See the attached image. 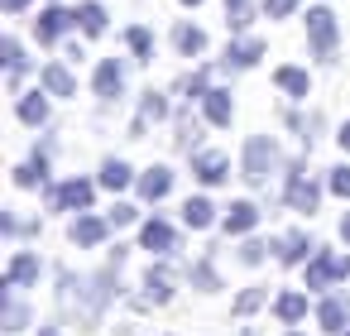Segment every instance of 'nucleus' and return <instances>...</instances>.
Listing matches in <instances>:
<instances>
[{
  "instance_id": "1",
  "label": "nucleus",
  "mask_w": 350,
  "mask_h": 336,
  "mask_svg": "<svg viewBox=\"0 0 350 336\" xmlns=\"http://www.w3.org/2000/svg\"><path fill=\"white\" fill-rule=\"evenodd\" d=\"M278 168V144L269 135H250L245 140V183H269V173Z\"/></svg>"
},
{
  "instance_id": "2",
  "label": "nucleus",
  "mask_w": 350,
  "mask_h": 336,
  "mask_svg": "<svg viewBox=\"0 0 350 336\" xmlns=\"http://www.w3.org/2000/svg\"><path fill=\"white\" fill-rule=\"evenodd\" d=\"M331 279H350V255L317 250V255L307 259V288H326Z\"/></svg>"
},
{
  "instance_id": "3",
  "label": "nucleus",
  "mask_w": 350,
  "mask_h": 336,
  "mask_svg": "<svg viewBox=\"0 0 350 336\" xmlns=\"http://www.w3.org/2000/svg\"><path fill=\"white\" fill-rule=\"evenodd\" d=\"M307 39H312L317 58H331V49H336V15H331L326 5L307 10Z\"/></svg>"
},
{
  "instance_id": "4",
  "label": "nucleus",
  "mask_w": 350,
  "mask_h": 336,
  "mask_svg": "<svg viewBox=\"0 0 350 336\" xmlns=\"http://www.w3.org/2000/svg\"><path fill=\"white\" fill-rule=\"evenodd\" d=\"M92 183L87 178H72V183H63V188H49V207L53 211H87L92 207Z\"/></svg>"
},
{
  "instance_id": "5",
  "label": "nucleus",
  "mask_w": 350,
  "mask_h": 336,
  "mask_svg": "<svg viewBox=\"0 0 350 336\" xmlns=\"http://www.w3.org/2000/svg\"><path fill=\"white\" fill-rule=\"evenodd\" d=\"M111 274H92V279H77V298H82V317H96L111 298Z\"/></svg>"
},
{
  "instance_id": "6",
  "label": "nucleus",
  "mask_w": 350,
  "mask_h": 336,
  "mask_svg": "<svg viewBox=\"0 0 350 336\" xmlns=\"http://www.w3.org/2000/svg\"><path fill=\"white\" fill-rule=\"evenodd\" d=\"M15 288H20V283L5 279V293H0V331H25V326H29V307L15 298Z\"/></svg>"
},
{
  "instance_id": "7",
  "label": "nucleus",
  "mask_w": 350,
  "mask_h": 336,
  "mask_svg": "<svg viewBox=\"0 0 350 336\" xmlns=\"http://www.w3.org/2000/svg\"><path fill=\"white\" fill-rule=\"evenodd\" d=\"M77 20H82V15H72V10H63V5H49V10L34 20V29H39V39H44V44H53V39H63Z\"/></svg>"
},
{
  "instance_id": "8",
  "label": "nucleus",
  "mask_w": 350,
  "mask_h": 336,
  "mask_svg": "<svg viewBox=\"0 0 350 336\" xmlns=\"http://www.w3.org/2000/svg\"><path fill=\"white\" fill-rule=\"evenodd\" d=\"M317 202H321V188H317L307 173H297V168H293V178H288V207L312 216V211H317Z\"/></svg>"
},
{
  "instance_id": "9",
  "label": "nucleus",
  "mask_w": 350,
  "mask_h": 336,
  "mask_svg": "<svg viewBox=\"0 0 350 336\" xmlns=\"http://www.w3.org/2000/svg\"><path fill=\"white\" fill-rule=\"evenodd\" d=\"M139 245H144V250H154V255H168V250L178 245V235H173V226H168L163 216H154V221H144Z\"/></svg>"
},
{
  "instance_id": "10",
  "label": "nucleus",
  "mask_w": 350,
  "mask_h": 336,
  "mask_svg": "<svg viewBox=\"0 0 350 336\" xmlns=\"http://www.w3.org/2000/svg\"><path fill=\"white\" fill-rule=\"evenodd\" d=\"M317 322H321V331L340 336V331H345V322H350V298H326V302L317 307Z\"/></svg>"
},
{
  "instance_id": "11",
  "label": "nucleus",
  "mask_w": 350,
  "mask_h": 336,
  "mask_svg": "<svg viewBox=\"0 0 350 336\" xmlns=\"http://www.w3.org/2000/svg\"><path fill=\"white\" fill-rule=\"evenodd\" d=\"M202 111H206V120H211V125H230L235 101H230V92H226V87H211V92L202 96Z\"/></svg>"
},
{
  "instance_id": "12",
  "label": "nucleus",
  "mask_w": 350,
  "mask_h": 336,
  "mask_svg": "<svg viewBox=\"0 0 350 336\" xmlns=\"http://www.w3.org/2000/svg\"><path fill=\"white\" fill-rule=\"evenodd\" d=\"M96 96H120V87H125V68L116 63V58H101V68H96Z\"/></svg>"
},
{
  "instance_id": "13",
  "label": "nucleus",
  "mask_w": 350,
  "mask_h": 336,
  "mask_svg": "<svg viewBox=\"0 0 350 336\" xmlns=\"http://www.w3.org/2000/svg\"><path fill=\"white\" fill-rule=\"evenodd\" d=\"M106 231H111V221H101V216H77L72 221V245H101L106 240Z\"/></svg>"
},
{
  "instance_id": "14",
  "label": "nucleus",
  "mask_w": 350,
  "mask_h": 336,
  "mask_svg": "<svg viewBox=\"0 0 350 336\" xmlns=\"http://www.w3.org/2000/svg\"><path fill=\"white\" fill-rule=\"evenodd\" d=\"M259 58H264V44L259 39H235L226 49V68H254Z\"/></svg>"
},
{
  "instance_id": "15",
  "label": "nucleus",
  "mask_w": 350,
  "mask_h": 336,
  "mask_svg": "<svg viewBox=\"0 0 350 336\" xmlns=\"http://www.w3.org/2000/svg\"><path fill=\"white\" fill-rule=\"evenodd\" d=\"M192 173L211 188V183H226V173H230V164H226V154H197L192 159Z\"/></svg>"
},
{
  "instance_id": "16",
  "label": "nucleus",
  "mask_w": 350,
  "mask_h": 336,
  "mask_svg": "<svg viewBox=\"0 0 350 336\" xmlns=\"http://www.w3.org/2000/svg\"><path fill=\"white\" fill-rule=\"evenodd\" d=\"M168 188H173V173H168L163 164H159V168H149V173L139 178V197H144V202H163V197H168Z\"/></svg>"
},
{
  "instance_id": "17",
  "label": "nucleus",
  "mask_w": 350,
  "mask_h": 336,
  "mask_svg": "<svg viewBox=\"0 0 350 336\" xmlns=\"http://www.w3.org/2000/svg\"><path fill=\"white\" fill-rule=\"evenodd\" d=\"M254 221H259V207H254V202H230V211H226V235H245V231H254Z\"/></svg>"
},
{
  "instance_id": "18",
  "label": "nucleus",
  "mask_w": 350,
  "mask_h": 336,
  "mask_svg": "<svg viewBox=\"0 0 350 336\" xmlns=\"http://www.w3.org/2000/svg\"><path fill=\"white\" fill-rule=\"evenodd\" d=\"M49 96H53L49 87H44V92L20 96V120H25V125H44V120H49Z\"/></svg>"
},
{
  "instance_id": "19",
  "label": "nucleus",
  "mask_w": 350,
  "mask_h": 336,
  "mask_svg": "<svg viewBox=\"0 0 350 336\" xmlns=\"http://www.w3.org/2000/svg\"><path fill=\"white\" fill-rule=\"evenodd\" d=\"M5 279H10V283H20V288H25V283H39V255H29V250H20V255L10 259V269H5Z\"/></svg>"
},
{
  "instance_id": "20",
  "label": "nucleus",
  "mask_w": 350,
  "mask_h": 336,
  "mask_svg": "<svg viewBox=\"0 0 350 336\" xmlns=\"http://www.w3.org/2000/svg\"><path fill=\"white\" fill-rule=\"evenodd\" d=\"M39 82H44L53 96H72V92H77V82H72V73H68L63 63H49V68L39 73Z\"/></svg>"
},
{
  "instance_id": "21",
  "label": "nucleus",
  "mask_w": 350,
  "mask_h": 336,
  "mask_svg": "<svg viewBox=\"0 0 350 336\" xmlns=\"http://www.w3.org/2000/svg\"><path fill=\"white\" fill-rule=\"evenodd\" d=\"M183 221H187L192 231H206V226L216 221V207H211L206 197H187V202H183Z\"/></svg>"
},
{
  "instance_id": "22",
  "label": "nucleus",
  "mask_w": 350,
  "mask_h": 336,
  "mask_svg": "<svg viewBox=\"0 0 350 336\" xmlns=\"http://www.w3.org/2000/svg\"><path fill=\"white\" fill-rule=\"evenodd\" d=\"M173 298V274L168 269H149L144 274V302H168Z\"/></svg>"
},
{
  "instance_id": "23",
  "label": "nucleus",
  "mask_w": 350,
  "mask_h": 336,
  "mask_svg": "<svg viewBox=\"0 0 350 336\" xmlns=\"http://www.w3.org/2000/svg\"><path fill=\"white\" fill-rule=\"evenodd\" d=\"M278 255H283V264H302V259L317 255V245H312L302 231H293V235H283V250H278Z\"/></svg>"
},
{
  "instance_id": "24",
  "label": "nucleus",
  "mask_w": 350,
  "mask_h": 336,
  "mask_svg": "<svg viewBox=\"0 0 350 336\" xmlns=\"http://www.w3.org/2000/svg\"><path fill=\"white\" fill-rule=\"evenodd\" d=\"M173 44H178V53H187V58H197V53L206 49V34H202L197 25H178V29H173Z\"/></svg>"
},
{
  "instance_id": "25",
  "label": "nucleus",
  "mask_w": 350,
  "mask_h": 336,
  "mask_svg": "<svg viewBox=\"0 0 350 336\" xmlns=\"http://www.w3.org/2000/svg\"><path fill=\"white\" fill-rule=\"evenodd\" d=\"M130 164H120V159H106L101 164V188H111V192H120V188H130Z\"/></svg>"
},
{
  "instance_id": "26",
  "label": "nucleus",
  "mask_w": 350,
  "mask_h": 336,
  "mask_svg": "<svg viewBox=\"0 0 350 336\" xmlns=\"http://www.w3.org/2000/svg\"><path fill=\"white\" fill-rule=\"evenodd\" d=\"M273 312H278L283 322H302V317H307V298H302V293H278V298H273Z\"/></svg>"
},
{
  "instance_id": "27",
  "label": "nucleus",
  "mask_w": 350,
  "mask_h": 336,
  "mask_svg": "<svg viewBox=\"0 0 350 336\" xmlns=\"http://www.w3.org/2000/svg\"><path fill=\"white\" fill-rule=\"evenodd\" d=\"M125 44H130V53H135L139 63H149V58H154V34H149L144 25H135V29H125Z\"/></svg>"
},
{
  "instance_id": "28",
  "label": "nucleus",
  "mask_w": 350,
  "mask_h": 336,
  "mask_svg": "<svg viewBox=\"0 0 350 336\" xmlns=\"http://www.w3.org/2000/svg\"><path fill=\"white\" fill-rule=\"evenodd\" d=\"M44 178H49V159H44V154H34L25 168H15V183H20V188H39Z\"/></svg>"
},
{
  "instance_id": "29",
  "label": "nucleus",
  "mask_w": 350,
  "mask_h": 336,
  "mask_svg": "<svg viewBox=\"0 0 350 336\" xmlns=\"http://www.w3.org/2000/svg\"><path fill=\"white\" fill-rule=\"evenodd\" d=\"M273 82H278L288 96H307V73H302V68H278Z\"/></svg>"
},
{
  "instance_id": "30",
  "label": "nucleus",
  "mask_w": 350,
  "mask_h": 336,
  "mask_svg": "<svg viewBox=\"0 0 350 336\" xmlns=\"http://www.w3.org/2000/svg\"><path fill=\"white\" fill-rule=\"evenodd\" d=\"M77 15H82V29H87L92 39H96V34H106V10L96 5V0H87V5H82Z\"/></svg>"
},
{
  "instance_id": "31",
  "label": "nucleus",
  "mask_w": 350,
  "mask_h": 336,
  "mask_svg": "<svg viewBox=\"0 0 350 336\" xmlns=\"http://www.w3.org/2000/svg\"><path fill=\"white\" fill-rule=\"evenodd\" d=\"M192 283H197L202 293H216V288H221V279H216L211 259H197V264H192Z\"/></svg>"
},
{
  "instance_id": "32",
  "label": "nucleus",
  "mask_w": 350,
  "mask_h": 336,
  "mask_svg": "<svg viewBox=\"0 0 350 336\" xmlns=\"http://www.w3.org/2000/svg\"><path fill=\"white\" fill-rule=\"evenodd\" d=\"M0 58H5L10 77H20V73H25V53H20V44H15V39H0Z\"/></svg>"
},
{
  "instance_id": "33",
  "label": "nucleus",
  "mask_w": 350,
  "mask_h": 336,
  "mask_svg": "<svg viewBox=\"0 0 350 336\" xmlns=\"http://www.w3.org/2000/svg\"><path fill=\"white\" fill-rule=\"evenodd\" d=\"M226 25L230 29H245L250 25V0H226Z\"/></svg>"
},
{
  "instance_id": "34",
  "label": "nucleus",
  "mask_w": 350,
  "mask_h": 336,
  "mask_svg": "<svg viewBox=\"0 0 350 336\" xmlns=\"http://www.w3.org/2000/svg\"><path fill=\"white\" fill-rule=\"evenodd\" d=\"M326 188H331L336 197H350V164H340V168H331V178H326Z\"/></svg>"
},
{
  "instance_id": "35",
  "label": "nucleus",
  "mask_w": 350,
  "mask_h": 336,
  "mask_svg": "<svg viewBox=\"0 0 350 336\" xmlns=\"http://www.w3.org/2000/svg\"><path fill=\"white\" fill-rule=\"evenodd\" d=\"M163 116H168V101H163L159 92H149V96H144V120H163ZM144 120H139V125H144Z\"/></svg>"
},
{
  "instance_id": "36",
  "label": "nucleus",
  "mask_w": 350,
  "mask_h": 336,
  "mask_svg": "<svg viewBox=\"0 0 350 336\" xmlns=\"http://www.w3.org/2000/svg\"><path fill=\"white\" fill-rule=\"evenodd\" d=\"M197 140H202V130H197V120H192V116H183V125H178V144H183V149H192Z\"/></svg>"
},
{
  "instance_id": "37",
  "label": "nucleus",
  "mask_w": 350,
  "mask_h": 336,
  "mask_svg": "<svg viewBox=\"0 0 350 336\" xmlns=\"http://www.w3.org/2000/svg\"><path fill=\"white\" fill-rule=\"evenodd\" d=\"M259 302H264V288H245V293H240V298H235V312H240V317H245V312H254V307H259Z\"/></svg>"
},
{
  "instance_id": "38",
  "label": "nucleus",
  "mask_w": 350,
  "mask_h": 336,
  "mask_svg": "<svg viewBox=\"0 0 350 336\" xmlns=\"http://www.w3.org/2000/svg\"><path fill=\"white\" fill-rule=\"evenodd\" d=\"M297 10V0H264V15L269 20H283V15H293Z\"/></svg>"
},
{
  "instance_id": "39",
  "label": "nucleus",
  "mask_w": 350,
  "mask_h": 336,
  "mask_svg": "<svg viewBox=\"0 0 350 336\" xmlns=\"http://www.w3.org/2000/svg\"><path fill=\"white\" fill-rule=\"evenodd\" d=\"M183 92H187V96H197V101H202V96H206V92H211V87H206V73H192V77H187V82H183Z\"/></svg>"
},
{
  "instance_id": "40",
  "label": "nucleus",
  "mask_w": 350,
  "mask_h": 336,
  "mask_svg": "<svg viewBox=\"0 0 350 336\" xmlns=\"http://www.w3.org/2000/svg\"><path fill=\"white\" fill-rule=\"evenodd\" d=\"M106 221H111V226H130V221H135V207H130V202H116Z\"/></svg>"
},
{
  "instance_id": "41",
  "label": "nucleus",
  "mask_w": 350,
  "mask_h": 336,
  "mask_svg": "<svg viewBox=\"0 0 350 336\" xmlns=\"http://www.w3.org/2000/svg\"><path fill=\"white\" fill-rule=\"evenodd\" d=\"M264 250H269L264 240H245V245H240V259H245V264H259V259H264Z\"/></svg>"
},
{
  "instance_id": "42",
  "label": "nucleus",
  "mask_w": 350,
  "mask_h": 336,
  "mask_svg": "<svg viewBox=\"0 0 350 336\" xmlns=\"http://www.w3.org/2000/svg\"><path fill=\"white\" fill-rule=\"evenodd\" d=\"M0 5H5V10H10V15H20V10H25V5H29V0H0Z\"/></svg>"
},
{
  "instance_id": "43",
  "label": "nucleus",
  "mask_w": 350,
  "mask_h": 336,
  "mask_svg": "<svg viewBox=\"0 0 350 336\" xmlns=\"http://www.w3.org/2000/svg\"><path fill=\"white\" fill-rule=\"evenodd\" d=\"M336 140H340V149H345V154H350V120H345V125H340V135H336Z\"/></svg>"
},
{
  "instance_id": "44",
  "label": "nucleus",
  "mask_w": 350,
  "mask_h": 336,
  "mask_svg": "<svg viewBox=\"0 0 350 336\" xmlns=\"http://www.w3.org/2000/svg\"><path fill=\"white\" fill-rule=\"evenodd\" d=\"M340 240L350 245V211H345V221H340Z\"/></svg>"
},
{
  "instance_id": "45",
  "label": "nucleus",
  "mask_w": 350,
  "mask_h": 336,
  "mask_svg": "<svg viewBox=\"0 0 350 336\" xmlns=\"http://www.w3.org/2000/svg\"><path fill=\"white\" fill-rule=\"evenodd\" d=\"M39 336H58V326H39Z\"/></svg>"
},
{
  "instance_id": "46",
  "label": "nucleus",
  "mask_w": 350,
  "mask_h": 336,
  "mask_svg": "<svg viewBox=\"0 0 350 336\" xmlns=\"http://www.w3.org/2000/svg\"><path fill=\"white\" fill-rule=\"evenodd\" d=\"M183 5H197V0H183Z\"/></svg>"
},
{
  "instance_id": "47",
  "label": "nucleus",
  "mask_w": 350,
  "mask_h": 336,
  "mask_svg": "<svg viewBox=\"0 0 350 336\" xmlns=\"http://www.w3.org/2000/svg\"><path fill=\"white\" fill-rule=\"evenodd\" d=\"M288 336H297V331H288Z\"/></svg>"
},
{
  "instance_id": "48",
  "label": "nucleus",
  "mask_w": 350,
  "mask_h": 336,
  "mask_svg": "<svg viewBox=\"0 0 350 336\" xmlns=\"http://www.w3.org/2000/svg\"><path fill=\"white\" fill-rule=\"evenodd\" d=\"M340 336H350V331H340Z\"/></svg>"
},
{
  "instance_id": "49",
  "label": "nucleus",
  "mask_w": 350,
  "mask_h": 336,
  "mask_svg": "<svg viewBox=\"0 0 350 336\" xmlns=\"http://www.w3.org/2000/svg\"><path fill=\"white\" fill-rule=\"evenodd\" d=\"M245 336H254V331H245Z\"/></svg>"
}]
</instances>
